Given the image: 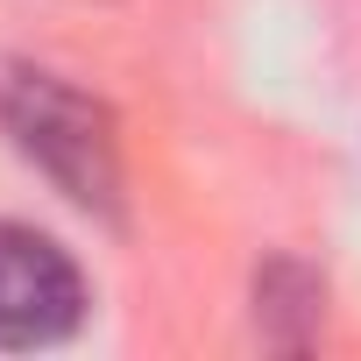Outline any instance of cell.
<instances>
[{
    "label": "cell",
    "mask_w": 361,
    "mask_h": 361,
    "mask_svg": "<svg viewBox=\"0 0 361 361\" xmlns=\"http://www.w3.org/2000/svg\"><path fill=\"white\" fill-rule=\"evenodd\" d=\"M85 269L71 262V248H57L50 234L0 220V347L29 354V347H57L85 326Z\"/></svg>",
    "instance_id": "obj_2"
},
{
    "label": "cell",
    "mask_w": 361,
    "mask_h": 361,
    "mask_svg": "<svg viewBox=\"0 0 361 361\" xmlns=\"http://www.w3.org/2000/svg\"><path fill=\"white\" fill-rule=\"evenodd\" d=\"M0 135L15 142L29 170H43L57 199H71L85 220L121 227L128 220V156H121V121L99 92L43 71V64H8L0 71Z\"/></svg>",
    "instance_id": "obj_1"
}]
</instances>
